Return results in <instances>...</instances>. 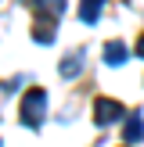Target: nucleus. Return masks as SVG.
Masks as SVG:
<instances>
[{
  "label": "nucleus",
  "mask_w": 144,
  "mask_h": 147,
  "mask_svg": "<svg viewBox=\"0 0 144 147\" xmlns=\"http://www.w3.org/2000/svg\"><path fill=\"white\" fill-rule=\"evenodd\" d=\"M29 4H36L43 11V18H58V14L65 11V0H29Z\"/></svg>",
  "instance_id": "5"
},
{
  "label": "nucleus",
  "mask_w": 144,
  "mask_h": 147,
  "mask_svg": "<svg viewBox=\"0 0 144 147\" xmlns=\"http://www.w3.org/2000/svg\"><path fill=\"white\" fill-rule=\"evenodd\" d=\"M33 40L36 43H50V40H54V18H47V22H36V25H33Z\"/></svg>",
  "instance_id": "4"
},
{
  "label": "nucleus",
  "mask_w": 144,
  "mask_h": 147,
  "mask_svg": "<svg viewBox=\"0 0 144 147\" xmlns=\"http://www.w3.org/2000/svg\"><path fill=\"white\" fill-rule=\"evenodd\" d=\"M126 54H130V47H122V43H108V47H105V61L108 65H122Z\"/></svg>",
  "instance_id": "7"
},
{
  "label": "nucleus",
  "mask_w": 144,
  "mask_h": 147,
  "mask_svg": "<svg viewBox=\"0 0 144 147\" xmlns=\"http://www.w3.org/2000/svg\"><path fill=\"white\" fill-rule=\"evenodd\" d=\"M122 136H126L130 144H137V140L144 136V119H141V111H133V115L126 119V133H122Z\"/></svg>",
  "instance_id": "3"
},
{
  "label": "nucleus",
  "mask_w": 144,
  "mask_h": 147,
  "mask_svg": "<svg viewBox=\"0 0 144 147\" xmlns=\"http://www.w3.org/2000/svg\"><path fill=\"white\" fill-rule=\"evenodd\" d=\"M94 119H97V126H108V122H115V119H122V108L115 104V100H97V108H94Z\"/></svg>",
  "instance_id": "2"
},
{
  "label": "nucleus",
  "mask_w": 144,
  "mask_h": 147,
  "mask_svg": "<svg viewBox=\"0 0 144 147\" xmlns=\"http://www.w3.org/2000/svg\"><path fill=\"white\" fill-rule=\"evenodd\" d=\"M79 68H83V54H69V57H65V61H61V76H76V72Z\"/></svg>",
  "instance_id": "8"
},
{
  "label": "nucleus",
  "mask_w": 144,
  "mask_h": 147,
  "mask_svg": "<svg viewBox=\"0 0 144 147\" xmlns=\"http://www.w3.org/2000/svg\"><path fill=\"white\" fill-rule=\"evenodd\" d=\"M43 115H47V93H43L40 86H36V90H29L25 97H22L18 119H22V126L36 129V126H43Z\"/></svg>",
  "instance_id": "1"
},
{
  "label": "nucleus",
  "mask_w": 144,
  "mask_h": 147,
  "mask_svg": "<svg viewBox=\"0 0 144 147\" xmlns=\"http://www.w3.org/2000/svg\"><path fill=\"white\" fill-rule=\"evenodd\" d=\"M137 54L144 57V36H141V40H137Z\"/></svg>",
  "instance_id": "9"
},
{
  "label": "nucleus",
  "mask_w": 144,
  "mask_h": 147,
  "mask_svg": "<svg viewBox=\"0 0 144 147\" xmlns=\"http://www.w3.org/2000/svg\"><path fill=\"white\" fill-rule=\"evenodd\" d=\"M101 7H105V0H83V4H79V18L83 22H97Z\"/></svg>",
  "instance_id": "6"
}]
</instances>
